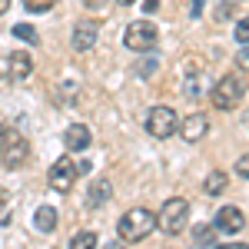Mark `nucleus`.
Here are the masks:
<instances>
[{"instance_id":"f257e3e1","label":"nucleus","mask_w":249,"mask_h":249,"mask_svg":"<svg viewBox=\"0 0 249 249\" xmlns=\"http://www.w3.org/2000/svg\"><path fill=\"white\" fill-rule=\"evenodd\" d=\"M153 230H156V213H150L146 206L126 210L120 216V223H116V232H120L123 243H143Z\"/></svg>"},{"instance_id":"f03ea898","label":"nucleus","mask_w":249,"mask_h":249,"mask_svg":"<svg viewBox=\"0 0 249 249\" xmlns=\"http://www.w3.org/2000/svg\"><path fill=\"white\" fill-rule=\"evenodd\" d=\"M190 223V203L183 196H173L163 203V210L156 213V226L166 232V236H179Z\"/></svg>"},{"instance_id":"7ed1b4c3","label":"nucleus","mask_w":249,"mask_h":249,"mask_svg":"<svg viewBox=\"0 0 249 249\" xmlns=\"http://www.w3.org/2000/svg\"><path fill=\"white\" fill-rule=\"evenodd\" d=\"M243 96H246V80L239 77V73H226V77L216 80L210 100L216 110H232V107H239Z\"/></svg>"},{"instance_id":"20e7f679","label":"nucleus","mask_w":249,"mask_h":249,"mask_svg":"<svg viewBox=\"0 0 249 249\" xmlns=\"http://www.w3.org/2000/svg\"><path fill=\"white\" fill-rule=\"evenodd\" d=\"M0 160H3L7 170H17L27 160V140L20 136L14 123H0Z\"/></svg>"},{"instance_id":"39448f33","label":"nucleus","mask_w":249,"mask_h":249,"mask_svg":"<svg viewBox=\"0 0 249 249\" xmlns=\"http://www.w3.org/2000/svg\"><path fill=\"white\" fill-rule=\"evenodd\" d=\"M90 170V163H77V160H70V156H63V160H57L53 166H50V186L57 193H67L73 183H77V176L80 173H87Z\"/></svg>"},{"instance_id":"423d86ee","label":"nucleus","mask_w":249,"mask_h":249,"mask_svg":"<svg viewBox=\"0 0 249 249\" xmlns=\"http://www.w3.org/2000/svg\"><path fill=\"white\" fill-rule=\"evenodd\" d=\"M176 126H179V116L173 107H153L146 116V133L156 136V140H170L176 133Z\"/></svg>"},{"instance_id":"0eeeda50","label":"nucleus","mask_w":249,"mask_h":249,"mask_svg":"<svg viewBox=\"0 0 249 249\" xmlns=\"http://www.w3.org/2000/svg\"><path fill=\"white\" fill-rule=\"evenodd\" d=\"M156 43V27L150 20H133V23H126V30H123V47L126 50H150Z\"/></svg>"},{"instance_id":"6e6552de","label":"nucleus","mask_w":249,"mask_h":249,"mask_svg":"<svg viewBox=\"0 0 249 249\" xmlns=\"http://www.w3.org/2000/svg\"><path fill=\"white\" fill-rule=\"evenodd\" d=\"M96 40H100V27H96L93 20H80L77 27H73V50H77V53L93 50Z\"/></svg>"},{"instance_id":"1a4fd4ad","label":"nucleus","mask_w":249,"mask_h":249,"mask_svg":"<svg viewBox=\"0 0 249 249\" xmlns=\"http://www.w3.org/2000/svg\"><path fill=\"white\" fill-rule=\"evenodd\" d=\"M219 232H239L246 226V216L239 213V206H223V210H216V223H213Z\"/></svg>"},{"instance_id":"9d476101","label":"nucleus","mask_w":249,"mask_h":249,"mask_svg":"<svg viewBox=\"0 0 249 249\" xmlns=\"http://www.w3.org/2000/svg\"><path fill=\"white\" fill-rule=\"evenodd\" d=\"M63 143H67V150H70V153H83V150L93 143V136H90V130H87L83 123H73V126H67Z\"/></svg>"},{"instance_id":"9b49d317","label":"nucleus","mask_w":249,"mask_h":249,"mask_svg":"<svg viewBox=\"0 0 249 249\" xmlns=\"http://www.w3.org/2000/svg\"><path fill=\"white\" fill-rule=\"evenodd\" d=\"M206 130H210V120H206L203 113H190L183 123H179V133H183V140H190V143L203 140V136H206Z\"/></svg>"},{"instance_id":"f8f14e48","label":"nucleus","mask_w":249,"mask_h":249,"mask_svg":"<svg viewBox=\"0 0 249 249\" xmlns=\"http://www.w3.org/2000/svg\"><path fill=\"white\" fill-rule=\"evenodd\" d=\"M7 70H10V77H14V80H27V77H30V70H34L30 53H14V57L7 60Z\"/></svg>"},{"instance_id":"ddd939ff","label":"nucleus","mask_w":249,"mask_h":249,"mask_svg":"<svg viewBox=\"0 0 249 249\" xmlns=\"http://www.w3.org/2000/svg\"><path fill=\"white\" fill-rule=\"evenodd\" d=\"M34 226H37L40 232H53L57 230V210H53V206H40L37 216H34Z\"/></svg>"},{"instance_id":"4468645a","label":"nucleus","mask_w":249,"mask_h":249,"mask_svg":"<svg viewBox=\"0 0 249 249\" xmlns=\"http://www.w3.org/2000/svg\"><path fill=\"white\" fill-rule=\"evenodd\" d=\"M216 243V226H196L193 230V246L196 249H213Z\"/></svg>"},{"instance_id":"2eb2a0df","label":"nucleus","mask_w":249,"mask_h":249,"mask_svg":"<svg viewBox=\"0 0 249 249\" xmlns=\"http://www.w3.org/2000/svg\"><path fill=\"white\" fill-rule=\"evenodd\" d=\"M226 186H230V176H226V173H219V170L210 173V176H206V183H203V190L210 193V196H219Z\"/></svg>"},{"instance_id":"dca6fc26","label":"nucleus","mask_w":249,"mask_h":249,"mask_svg":"<svg viewBox=\"0 0 249 249\" xmlns=\"http://www.w3.org/2000/svg\"><path fill=\"white\" fill-rule=\"evenodd\" d=\"M110 183H107V179H96L93 186H90V196H87V199H90V206H103V203H107V199H110Z\"/></svg>"},{"instance_id":"f3484780","label":"nucleus","mask_w":249,"mask_h":249,"mask_svg":"<svg viewBox=\"0 0 249 249\" xmlns=\"http://www.w3.org/2000/svg\"><path fill=\"white\" fill-rule=\"evenodd\" d=\"M70 249H96V232H90V230L77 232V236L70 239Z\"/></svg>"},{"instance_id":"a211bd4d","label":"nucleus","mask_w":249,"mask_h":249,"mask_svg":"<svg viewBox=\"0 0 249 249\" xmlns=\"http://www.w3.org/2000/svg\"><path fill=\"white\" fill-rule=\"evenodd\" d=\"M23 7H27L30 14H47V10L57 7V0H23Z\"/></svg>"},{"instance_id":"6ab92c4d","label":"nucleus","mask_w":249,"mask_h":249,"mask_svg":"<svg viewBox=\"0 0 249 249\" xmlns=\"http://www.w3.org/2000/svg\"><path fill=\"white\" fill-rule=\"evenodd\" d=\"M14 37L27 40V43H37V40H40V34L34 30V27H30V23H17V27H14Z\"/></svg>"},{"instance_id":"aec40b11","label":"nucleus","mask_w":249,"mask_h":249,"mask_svg":"<svg viewBox=\"0 0 249 249\" xmlns=\"http://www.w3.org/2000/svg\"><path fill=\"white\" fill-rule=\"evenodd\" d=\"M239 3H243V0H216V17H219V20H226V17L232 14V10L239 7Z\"/></svg>"},{"instance_id":"412c9836","label":"nucleus","mask_w":249,"mask_h":249,"mask_svg":"<svg viewBox=\"0 0 249 249\" xmlns=\"http://www.w3.org/2000/svg\"><path fill=\"white\" fill-rule=\"evenodd\" d=\"M232 34H236V40H239V43H243V47H246V43H249V17H243V20H239V23H236V30H232Z\"/></svg>"},{"instance_id":"4be33fe9","label":"nucleus","mask_w":249,"mask_h":249,"mask_svg":"<svg viewBox=\"0 0 249 249\" xmlns=\"http://www.w3.org/2000/svg\"><path fill=\"white\" fill-rule=\"evenodd\" d=\"M236 67H239V70H249V43L236 53Z\"/></svg>"},{"instance_id":"5701e85b","label":"nucleus","mask_w":249,"mask_h":249,"mask_svg":"<svg viewBox=\"0 0 249 249\" xmlns=\"http://www.w3.org/2000/svg\"><path fill=\"white\" fill-rule=\"evenodd\" d=\"M236 173H239V176H246V179H249V153L236 160Z\"/></svg>"},{"instance_id":"b1692460","label":"nucleus","mask_w":249,"mask_h":249,"mask_svg":"<svg viewBox=\"0 0 249 249\" xmlns=\"http://www.w3.org/2000/svg\"><path fill=\"white\" fill-rule=\"evenodd\" d=\"M83 7H87V10H103L107 0H83Z\"/></svg>"},{"instance_id":"393cba45","label":"nucleus","mask_w":249,"mask_h":249,"mask_svg":"<svg viewBox=\"0 0 249 249\" xmlns=\"http://www.w3.org/2000/svg\"><path fill=\"white\" fill-rule=\"evenodd\" d=\"M143 10H146V17L156 14V10H160V0H143Z\"/></svg>"},{"instance_id":"a878e982","label":"nucleus","mask_w":249,"mask_h":249,"mask_svg":"<svg viewBox=\"0 0 249 249\" xmlns=\"http://www.w3.org/2000/svg\"><path fill=\"white\" fill-rule=\"evenodd\" d=\"M213 249H249L246 243H230V246H213Z\"/></svg>"},{"instance_id":"bb28decb","label":"nucleus","mask_w":249,"mask_h":249,"mask_svg":"<svg viewBox=\"0 0 249 249\" xmlns=\"http://www.w3.org/2000/svg\"><path fill=\"white\" fill-rule=\"evenodd\" d=\"M10 10V0H0V14H7Z\"/></svg>"},{"instance_id":"cd10ccee","label":"nucleus","mask_w":249,"mask_h":249,"mask_svg":"<svg viewBox=\"0 0 249 249\" xmlns=\"http://www.w3.org/2000/svg\"><path fill=\"white\" fill-rule=\"evenodd\" d=\"M107 249H126V246H123V243H110Z\"/></svg>"},{"instance_id":"c85d7f7f","label":"nucleus","mask_w":249,"mask_h":249,"mask_svg":"<svg viewBox=\"0 0 249 249\" xmlns=\"http://www.w3.org/2000/svg\"><path fill=\"white\" fill-rule=\"evenodd\" d=\"M3 203H7V193L0 190V210H3Z\"/></svg>"},{"instance_id":"c756f323","label":"nucleus","mask_w":249,"mask_h":249,"mask_svg":"<svg viewBox=\"0 0 249 249\" xmlns=\"http://www.w3.org/2000/svg\"><path fill=\"white\" fill-rule=\"evenodd\" d=\"M116 3H120V7H130V3H136V0H116Z\"/></svg>"}]
</instances>
